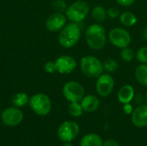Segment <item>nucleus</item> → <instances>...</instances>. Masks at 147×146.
<instances>
[{"instance_id":"1","label":"nucleus","mask_w":147,"mask_h":146,"mask_svg":"<svg viewBox=\"0 0 147 146\" xmlns=\"http://www.w3.org/2000/svg\"><path fill=\"white\" fill-rule=\"evenodd\" d=\"M85 41L90 48L100 51L107 43L108 35L105 28L101 23H92L85 30Z\"/></svg>"},{"instance_id":"2","label":"nucleus","mask_w":147,"mask_h":146,"mask_svg":"<svg viewBox=\"0 0 147 146\" xmlns=\"http://www.w3.org/2000/svg\"><path fill=\"white\" fill-rule=\"evenodd\" d=\"M81 35L82 31L78 23L71 22L60 30L59 43L64 48H71L78 43Z\"/></svg>"},{"instance_id":"3","label":"nucleus","mask_w":147,"mask_h":146,"mask_svg":"<svg viewBox=\"0 0 147 146\" xmlns=\"http://www.w3.org/2000/svg\"><path fill=\"white\" fill-rule=\"evenodd\" d=\"M80 70L85 77L97 78L103 72L102 62L95 56H84L80 60Z\"/></svg>"},{"instance_id":"4","label":"nucleus","mask_w":147,"mask_h":146,"mask_svg":"<svg viewBox=\"0 0 147 146\" xmlns=\"http://www.w3.org/2000/svg\"><path fill=\"white\" fill-rule=\"evenodd\" d=\"M90 12V7L86 1L77 0L67 7L65 10V15L67 20L70 22L79 23L88 16Z\"/></svg>"},{"instance_id":"5","label":"nucleus","mask_w":147,"mask_h":146,"mask_svg":"<svg viewBox=\"0 0 147 146\" xmlns=\"http://www.w3.org/2000/svg\"><path fill=\"white\" fill-rule=\"evenodd\" d=\"M108 39L113 46L120 49L129 46L132 40L130 33L121 27L113 28L109 32Z\"/></svg>"},{"instance_id":"6","label":"nucleus","mask_w":147,"mask_h":146,"mask_svg":"<svg viewBox=\"0 0 147 146\" xmlns=\"http://www.w3.org/2000/svg\"><path fill=\"white\" fill-rule=\"evenodd\" d=\"M28 102L32 110L40 116L48 114L52 109V102L50 98L42 93L35 94L31 96Z\"/></svg>"},{"instance_id":"7","label":"nucleus","mask_w":147,"mask_h":146,"mask_svg":"<svg viewBox=\"0 0 147 146\" xmlns=\"http://www.w3.org/2000/svg\"><path fill=\"white\" fill-rule=\"evenodd\" d=\"M63 96L70 102H80L85 96L84 86L77 81H69L63 86Z\"/></svg>"},{"instance_id":"8","label":"nucleus","mask_w":147,"mask_h":146,"mask_svg":"<svg viewBox=\"0 0 147 146\" xmlns=\"http://www.w3.org/2000/svg\"><path fill=\"white\" fill-rule=\"evenodd\" d=\"M115 79L109 73H102L96 78V90L102 97L110 96L115 89Z\"/></svg>"},{"instance_id":"9","label":"nucleus","mask_w":147,"mask_h":146,"mask_svg":"<svg viewBox=\"0 0 147 146\" xmlns=\"http://www.w3.org/2000/svg\"><path fill=\"white\" fill-rule=\"evenodd\" d=\"M79 133V126L74 121H65L62 123L58 129L59 139L66 143L74 140Z\"/></svg>"},{"instance_id":"10","label":"nucleus","mask_w":147,"mask_h":146,"mask_svg":"<svg viewBox=\"0 0 147 146\" xmlns=\"http://www.w3.org/2000/svg\"><path fill=\"white\" fill-rule=\"evenodd\" d=\"M57 72L60 74H70L78 66L76 59L69 55H61L55 60Z\"/></svg>"},{"instance_id":"11","label":"nucleus","mask_w":147,"mask_h":146,"mask_svg":"<svg viewBox=\"0 0 147 146\" xmlns=\"http://www.w3.org/2000/svg\"><path fill=\"white\" fill-rule=\"evenodd\" d=\"M67 17L61 12H54L51 14L46 21V28L50 32L60 31L65 25Z\"/></svg>"},{"instance_id":"12","label":"nucleus","mask_w":147,"mask_h":146,"mask_svg":"<svg viewBox=\"0 0 147 146\" xmlns=\"http://www.w3.org/2000/svg\"><path fill=\"white\" fill-rule=\"evenodd\" d=\"M22 119V112L17 108H8L2 113V120L3 124L9 126H14L20 124Z\"/></svg>"},{"instance_id":"13","label":"nucleus","mask_w":147,"mask_h":146,"mask_svg":"<svg viewBox=\"0 0 147 146\" xmlns=\"http://www.w3.org/2000/svg\"><path fill=\"white\" fill-rule=\"evenodd\" d=\"M133 124L140 128L147 126V104H140L131 114Z\"/></svg>"},{"instance_id":"14","label":"nucleus","mask_w":147,"mask_h":146,"mask_svg":"<svg viewBox=\"0 0 147 146\" xmlns=\"http://www.w3.org/2000/svg\"><path fill=\"white\" fill-rule=\"evenodd\" d=\"M80 104L84 111L87 113H92L96 111L100 107V100L95 95H87L84 96L81 100Z\"/></svg>"},{"instance_id":"15","label":"nucleus","mask_w":147,"mask_h":146,"mask_svg":"<svg viewBox=\"0 0 147 146\" xmlns=\"http://www.w3.org/2000/svg\"><path fill=\"white\" fill-rule=\"evenodd\" d=\"M135 97V90L134 88L131 84H125L123 85L118 91L117 98L118 101L122 103H130Z\"/></svg>"},{"instance_id":"16","label":"nucleus","mask_w":147,"mask_h":146,"mask_svg":"<svg viewBox=\"0 0 147 146\" xmlns=\"http://www.w3.org/2000/svg\"><path fill=\"white\" fill-rule=\"evenodd\" d=\"M102 139L96 133H88L80 141V146H102Z\"/></svg>"},{"instance_id":"17","label":"nucleus","mask_w":147,"mask_h":146,"mask_svg":"<svg viewBox=\"0 0 147 146\" xmlns=\"http://www.w3.org/2000/svg\"><path fill=\"white\" fill-rule=\"evenodd\" d=\"M90 14H91L92 19L97 23H102L106 20V18L108 17L107 9L102 5L94 6L90 11Z\"/></svg>"},{"instance_id":"18","label":"nucleus","mask_w":147,"mask_h":146,"mask_svg":"<svg viewBox=\"0 0 147 146\" xmlns=\"http://www.w3.org/2000/svg\"><path fill=\"white\" fill-rule=\"evenodd\" d=\"M134 76L140 84L147 87V64H140L134 71Z\"/></svg>"},{"instance_id":"19","label":"nucleus","mask_w":147,"mask_h":146,"mask_svg":"<svg viewBox=\"0 0 147 146\" xmlns=\"http://www.w3.org/2000/svg\"><path fill=\"white\" fill-rule=\"evenodd\" d=\"M119 19H120L121 23L123 26L127 27V28L134 26L138 22L136 15L131 11H124V12L121 13Z\"/></svg>"},{"instance_id":"20","label":"nucleus","mask_w":147,"mask_h":146,"mask_svg":"<svg viewBox=\"0 0 147 146\" xmlns=\"http://www.w3.org/2000/svg\"><path fill=\"white\" fill-rule=\"evenodd\" d=\"M102 66H103V71H105L107 73L112 74L115 73L118 68H119V63L116 59L109 58L105 59L102 62Z\"/></svg>"},{"instance_id":"21","label":"nucleus","mask_w":147,"mask_h":146,"mask_svg":"<svg viewBox=\"0 0 147 146\" xmlns=\"http://www.w3.org/2000/svg\"><path fill=\"white\" fill-rule=\"evenodd\" d=\"M29 102L28 96L26 93L23 92H19L14 95L12 97V103L16 107V108H21L25 106L28 102Z\"/></svg>"},{"instance_id":"22","label":"nucleus","mask_w":147,"mask_h":146,"mask_svg":"<svg viewBox=\"0 0 147 146\" xmlns=\"http://www.w3.org/2000/svg\"><path fill=\"white\" fill-rule=\"evenodd\" d=\"M68 112L72 117H79L83 114L84 109L80 102H70L68 107Z\"/></svg>"},{"instance_id":"23","label":"nucleus","mask_w":147,"mask_h":146,"mask_svg":"<svg viewBox=\"0 0 147 146\" xmlns=\"http://www.w3.org/2000/svg\"><path fill=\"white\" fill-rule=\"evenodd\" d=\"M121 59L126 62V63H130L134 60V59L135 58V53L134 52V50L132 48H130L129 46L127 47H124L121 50Z\"/></svg>"},{"instance_id":"24","label":"nucleus","mask_w":147,"mask_h":146,"mask_svg":"<svg viewBox=\"0 0 147 146\" xmlns=\"http://www.w3.org/2000/svg\"><path fill=\"white\" fill-rule=\"evenodd\" d=\"M135 58L140 64H147V46L138 49Z\"/></svg>"},{"instance_id":"25","label":"nucleus","mask_w":147,"mask_h":146,"mask_svg":"<svg viewBox=\"0 0 147 146\" xmlns=\"http://www.w3.org/2000/svg\"><path fill=\"white\" fill-rule=\"evenodd\" d=\"M53 9L56 11V12H61L63 13L64 11L65 12L66 9H67V5L66 3L64 0H54L52 3Z\"/></svg>"},{"instance_id":"26","label":"nucleus","mask_w":147,"mask_h":146,"mask_svg":"<svg viewBox=\"0 0 147 146\" xmlns=\"http://www.w3.org/2000/svg\"><path fill=\"white\" fill-rule=\"evenodd\" d=\"M120 15H121V12H120L119 9L116 7H109L107 9V15L111 19H115V18L119 17Z\"/></svg>"},{"instance_id":"27","label":"nucleus","mask_w":147,"mask_h":146,"mask_svg":"<svg viewBox=\"0 0 147 146\" xmlns=\"http://www.w3.org/2000/svg\"><path fill=\"white\" fill-rule=\"evenodd\" d=\"M44 70L46 72L53 74L54 72L57 71V68H56V65H55V61H48L44 65Z\"/></svg>"},{"instance_id":"28","label":"nucleus","mask_w":147,"mask_h":146,"mask_svg":"<svg viewBox=\"0 0 147 146\" xmlns=\"http://www.w3.org/2000/svg\"><path fill=\"white\" fill-rule=\"evenodd\" d=\"M116 2H117V3L120 6L130 7V6H132L135 3V0H116Z\"/></svg>"},{"instance_id":"29","label":"nucleus","mask_w":147,"mask_h":146,"mask_svg":"<svg viewBox=\"0 0 147 146\" xmlns=\"http://www.w3.org/2000/svg\"><path fill=\"white\" fill-rule=\"evenodd\" d=\"M123 111L126 114H132V113L134 111V107L131 104V102L123 104Z\"/></svg>"},{"instance_id":"30","label":"nucleus","mask_w":147,"mask_h":146,"mask_svg":"<svg viewBox=\"0 0 147 146\" xmlns=\"http://www.w3.org/2000/svg\"><path fill=\"white\" fill-rule=\"evenodd\" d=\"M102 146H120L119 143L115 140V139H107L105 141H103Z\"/></svg>"},{"instance_id":"31","label":"nucleus","mask_w":147,"mask_h":146,"mask_svg":"<svg viewBox=\"0 0 147 146\" xmlns=\"http://www.w3.org/2000/svg\"><path fill=\"white\" fill-rule=\"evenodd\" d=\"M143 37H144L145 40H147V27L146 28H145V29H144V31H143Z\"/></svg>"},{"instance_id":"32","label":"nucleus","mask_w":147,"mask_h":146,"mask_svg":"<svg viewBox=\"0 0 147 146\" xmlns=\"http://www.w3.org/2000/svg\"><path fill=\"white\" fill-rule=\"evenodd\" d=\"M62 146H73V145H72L71 143H69V142H66V143H65V144H64V145H63Z\"/></svg>"},{"instance_id":"33","label":"nucleus","mask_w":147,"mask_h":146,"mask_svg":"<svg viewBox=\"0 0 147 146\" xmlns=\"http://www.w3.org/2000/svg\"><path fill=\"white\" fill-rule=\"evenodd\" d=\"M145 101L146 102V104H147V91H146V96H145Z\"/></svg>"}]
</instances>
